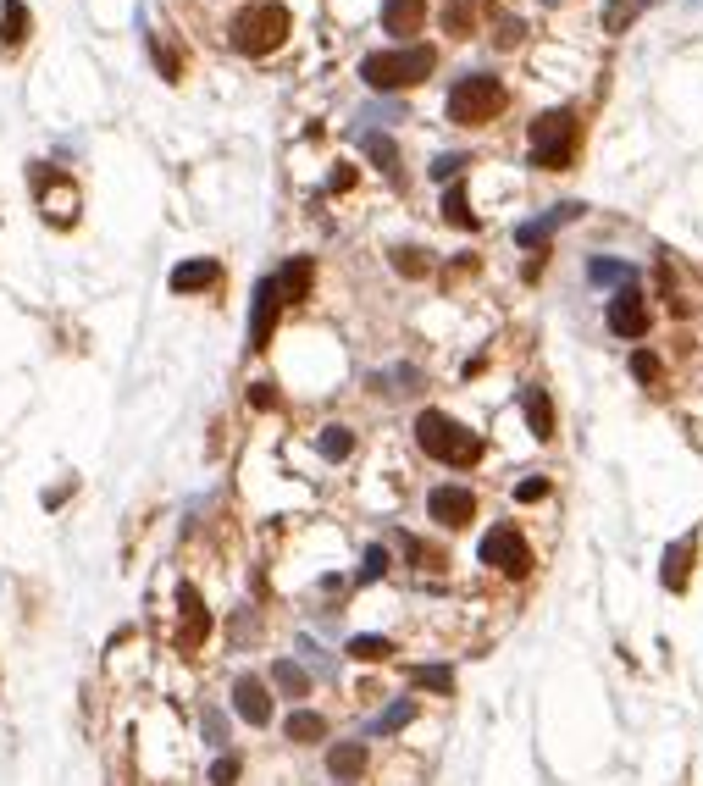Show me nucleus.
I'll return each instance as SVG.
<instances>
[{"mask_svg":"<svg viewBox=\"0 0 703 786\" xmlns=\"http://www.w3.org/2000/svg\"><path fill=\"white\" fill-rule=\"evenodd\" d=\"M416 443L432 454V460H443V465H477L482 460V438L477 432H465L454 416H443V410H421L416 416Z\"/></svg>","mask_w":703,"mask_h":786,"instance_id":"nucleus-1","label":"nucleus"},{"mask_svg":"<svg viewBox=\"0 0 703 786\" xmlns=\"http://www.w3.org/2000/svg\"><path fill=\"white\" fill-rule=\"evenodd\" d=\"M438 67V50L432 45H405V50H377V56L360 61V78L371 89H410L421 78H432Z\"/></svg>","mask_w":703,"mask_h":786,"instance_id":"nucleus-2","label":"nucleus"},{"mask_svg":"<svg viewBox=\"0 0 703 786\" xmlns=\"http://www.w3.org/2000/svg\"><path fill=\"white\" fill-rule=\"evenodd\" d=\"M504 106H510V89H504L499 78H488V72H471V78H460V84L449 89V122H460V128H482V122H493Z\"/></svg>","mask_w":703,"mask_h":786,"instance_id":"nucleus-3","label":"nucleus"},{"mask_svg":"<svg viewBox=\"0 0 703 786\" xmlns=\"http://www.w3.org/2000/svg\"><path fill=\"white\" fill-rule=\"evenodd\" d=\"M283 39H288V6H277V0H255L233 17V45L244 56H272Z\"/></svg>","mask_w":703,"mask_h":786,"instance_id":"nucleus-4","label":"nucleus"},{"mask_svg":"<svg viewBox=\"0 0 703 786\" xmlns=\"http://www.w3.org/2000/svg\"><path fill=\"white\" fill-rule=\"evenodd\" d=\"M576 139H582L576 111H543V117L532 122V167L537 172H560L576 155Z\"/></svg>","mask_w":703,"mask_h":786,"instance_id":"nucleus-5","label":"nucleus"},{"mask_svg":"<svg viewBox=\"0 0 703 786\" xmlns=\"http://www.w3.org/2000/svg\"><path fill=\"white\" fill-rule=\"evenodd\" d=\"M482 565H493L499 576H526L532 571V548L521 543V532L515 526H493V532H482Z\"/></svg>","mask_w":703,"mask_h":786,"instance_id":"nucleus-6","label":"nucleus"},{"mask_svg":"<svg viewBox=\"0 0 703 786\" xmlns=\"http://www.w3.org/2000/svg\"><path fill=\"white\" fill-rule=\"evenodd\" d=\"M427 515H432L438 526H471V515H477V493L443 482V488L427 493Z\"/></svg>","mask_w":703,"mask_h":786,"instance_id":"nucleus-7","label":"nucleus"},{"mask_svg":"<svg viewBox=\"0 0 703 786\" xmlns=\"http://www.w3.org/2000/svg\"><path fill=\"white\" fill-rule=\"evenodd\" d=\"M609 333H615V338H643L648 333V299H643V288H620V294L609 299Z\"/></svg>","mask_w":703,"mask_h":786,"instance_id":"nucleus-8","label":"nucleus"},{"mask_svg":"<svg viewBox=\"0 0 703 786\" xmlns=\"http://www.w3.org/2000/svg\"><path fill=\"white\" fill-rule=\"evenodd\" d=\"M277 310H283V294H277V277H261V283H255V305H250V349H266V344H272Z\"/></svg>","mask_w":703,"mask_h":786,"instance_id":"nucleus-9","label":"nucleus"},{"mask_svg":"<svg viewBox=\"0 0 703 786\" xmlns=\"http://www.w3.org/2000/svg\"><path fill=\"white\" fill-rule=\"evenodd\" d=\"M233 709H239V720H250V726H266V720H272V692H266V681L261 676L233 681Z\"/></svg>","mask_w":703,"mask_h":786,"instance_id":"nucleus-10","label":"nucleus"},{"mask_svg":"<svg viewBox=\"0 0 703 786\" xmlns=\"http://www.w3.org/2000/svg\"><path fill=\"white\" fill-rule=\"evenodd\" d=\"M34 183H39V194H45V216L67 227L72 216H78V189H72V183H61L56 172H45V167L34 172Z\"/></svg>","mask_w":703,"mask_h":786,"instance_id":"nucleus-11","label":"nucleus"},{"mask_svg":"<svg viewBox=\"0 0 703 786\" xmlns=\"http://www.w3.org/2000/svg\"><path fill=\"white\" fill-rule=\"evenodd\" d=\"M178 609H183V615H178V643H183V648H200L205 632H211V615H205L200 593H194L189 582L178 587Z\"/></svg>","mask_w":703,"mask_h":786,"instance_id":"nucleus-12","label":"nucleus"},{"mask_svg":"<svg viewBox=\"0 0 703 786\" xmlns=\"http://www.w3.org/2000/svg\"><path fill=\"white\" fill-rule=\"evenodd\" d=\"M427 23V0H382V28L388 34H416Z\"/></svg>","mask_w":703,"mask_h":786,"instance_id":"nucleus-13","label":"nucleus"},{"mask_svg":"<svg viewBox=\"0 0 703 786\" xmlns=\"http://www.w3.org/2000/svg\"><path fill=\"white\" fill-rule=\"evenodd\" d=\"M216 277H222L216 261H183L172 272V294H205V288H216Z\"/></svg>","mask_w":703,"mask_h":786,"instance_id":"nucleus-14","label":"nucleus"},{"mask_svg":"<svg viewBox=\"0 0 703 786\" xmlns=\"http://www.w3.org/2000/svg\"><path fill=\"white\" fill-rule=\"evenodd\" d=\"M521 410H526V421H532V432L543 443L554 438V399H549V388H526L521 393Z\"/></svg>","mask_w":703,"mask_h":786,"instance_id":"nucleus-15","label":"nucleus"},{"mask_svg":"<svg viewBox=\"0 0 703 786\" xmlns=\"http://www.w3.org/2000/svg\"><path fill=\"white\" fill-rule=\"evenodd\" d=\"M366 742H338L333 753H327V770H333V781H355L360 770H366Z\"/></svg>","mask_w":703,"mask_h":786,"instance_id":"nucleus-16","label":"nucleus"},{"mask_svg":"<svg viewBox=\"0 0 703 786\" xmlns=\"http://www.w3.org/2000/svg\"><path fill=\"white\" fill-rule=\"evenodd\" d=\"M692 554H698V548H692V537H681V543L665 548V587H670V593H681V587H687Z\"/></svg>","mask_w":703,"mask_h":786,"instance_id":"nucleus-17","label":"nucleus"},{"mask_svg":"<svg viewBox=\"0 0 703 786\" xmlns=\"http://www.w3.org/2000/svg\"><path fill=\"white\" fill-rule=\"evenodd\" d=\"M283 731H288V742H322L327 737V720L316 715V709H294V715L283 720Z\"/></svg>","mask_w":703,"mask_h":786,"instance_id":"nucleus-18","label":"nucleus"},{"mask_svg":"<svg viewBox=\"0 0 703 786\" xmlns=\"http://www.w3.org/2000/svg\"><path fill=\"white\" fill-rule=\"evenodd\" d=\"M28 39V6L23 0H6V12H0V45L17 50Z\"/></svg>","mask_w":703,"mask_h":786,"instance_id":"nucleus-19","label":"nucleus"},{"mask_svg":"<svg viewBox=\"0 0 703 786\" xmlns=\"http://www.w3.org/2000/svg\"><path fill=\"white\" fill-rule=\"evenodd\" d=\"M272 687L283 692V698H305V692H310V676L294 665V659H277V665H272Z\"/></svg>","mask_w":703,"mask_h":786,"instance_id":"nucleus-20","label":"nucleus"},{"mask_svg":"<svg viewBox=\"0 0 703 786\" xmlns=\"http://www.w3.org/2000/svg\"><path fill=\"white\" fill-rule=\"evenodd\" d=\"M277 294H283V299H305L310 294V261H288L283 272H277Z\"/></svg>","mask_w":703,"mask_h":786,"instance_id":"nucleus-21","label":"nucleus"},{"mask_svg":"<svg viewBox=\"0 0 703 786\" xmlns=\"http://www.w3.org/2000/svg\"><path fill=\"white\" fill-rule=\"evenodd\" d=\"M388 654H394L388 637H349V659H360V665H382Z\"/></svg>","mask_w":703,"mask_h":786,"instance_id":"nucleus-22","label":"nucleus"},{"mask_svg":"<svg viewBox=\"0 0 703 786\" xmlns=\"http://www.w3.org/2000/svg\"><path fill=\"white\" fill-rule=\"evenodd\" d=\"M322 454L327 460H349V454H355V432L349 427H322Z\"/></svg>","mask_w":703,"mask_h":786,"instance_id":"nucleus-23","label":"nucleus"},{"mask_svg":"<svg viewBox=\"0 0 703 786\" xmlns=\"http://www.w3.org/2000/svg\"><path fill=\"white\" fill-rule=\"evenodd\" d=\"M366 155H371V161H382V167L399 178V150H394V139H382V133H366Z\"/></svg>","mask_w":703,"mask_h":786,"instance_id":"nucleus-24","label":"nucleus"},{"mask_svg":"<svg viewBox=\"0 0 703 786\" xmlns=\"http://www.w3.org/2000/svg\"><path fill=\"white\" fill-rule=\"evenodd\" d=\"M443 216H449L454 227H471V211H465V189H460V183H449V194H443Z\"/></svg>","mask_w":703,"mask_h":786,"instance_id":"nucleus-25","label":"nucleus"},{"mask_svg":"<svg viewBox=\"0 0 703 786\" xmlns=\"http://www.w3.org/2000/svg\"><path fill=\"white\" fill-rule=\"evenodd\" d=\"M410 720H416V703H410V698H399V703H394V709H388V715H382V720H377V731H382V737H388V731H399V726H410Z\"/></svg>","mask_w":703,"mask_h":786,"instance_id":"nucleus-26","label":"nucleus"},{"mask_svg":"<svg viewBox=\"0 0 703 786\" xmlns=\"http://www.w3.org/2000/svg\"><path fill=\"white\" fill-rule=\"evenodd\" d=\"M637 6H643V0H615V6L604 12V28H609V34H620V28L637 17Z\"/></svg>","mask_w":703,"mask_h":786,"instance_id":"nucleus-27","label":"nucleus"},{"mask_svg":"<svg viewBox=\"0 0 703 786\" xmlns=\"http://www.w3.org/2000/svg\"><path fill=\"white\" fill-rule=\"evenodd\" d=\"M416 687H432V692H454V670H443V665H421L416 670Z\"/></svg>","mask_w":703,"mask_h":786,"instance_id":"nucleus-28","label":"nucleus"},{"mask_svg":"<svg viewBox=\"0 0 703 786\" xmlns=\"http://www.w3.org/2000/svg\"><path fill=\"white\" fill-rule=\"evenodd\" d=\"M388 565H394V560H388V548H382V543H377V548H366V565H360V582H377V576L388 571Z\"/></svg>","mask_w":703,"mask_h":786,"instance_id":"nucleus-29","label":"nucleus"},{"mask_svg":"<svg viewBox=\"0 0 703 786\" xmlns=\"http://www.w3.org/2000/svg\"><path fill=\"white\" fill-rule=\"evenodd\" d=\"M443 23H449V34H465V28L477 23V6H465V0H454V6H449V17H443Z\"/></svg>","mask_w":703,"mask_h":786,"instance_id":"nucleus-30","label":"nucleus"},{"mask_svg":"<svg viewBox=\"0 0 703 786\" xmlns=\"http://www.w3.org/2000/svg\"><path fill=\"white\" fill-rule=\"evenodd\" d=\"M239 770H244V764L233 759V753H227V759H216L211 764V786H233V781H239Z\"/></svg>","mask_w":703,"mask_h":786,"instance_id":"nucleus-31","label":"nucleus"},{"mask_svg":"<svg viewBox=\"0 0 703 786\" xmlns=\"http://www.w3.org/2000/svg\"><path fill=\"white\" fill-rule=\"evenodd\" d=\"M626 277L632 272H626L620 261H593V283H626Z\"/></svg>","mask_w":703,"mask_h":786,"instance_id":"nucleus-32","label":"nucleus"},{"mask_svg":"<svg viewBox=\"0 0 703 786\" xmlns=\"http://www.w3.org/2000/svg\"><path fill=\"white\" fill-rule=\"evenodd\" d=\"M632 377H637V382H654V377H659V360L648 355V349H637V355H632Z\"/></svg>","mask_w":703,"mask_h":786,"instance_id":"nucleus-33","label":"nucleus"},{"mask_svg":"<svg viewBox=\"0 0 703 786\" xmlns=\"http://www.w3.org/2000/svg\"><path fill=\"white\" fill-rule=\"evenodd\" d=\"M515 499H521V504H537V499H549V482H543V477H526L521 488H515Z\"/></svg>","mask_w":703,"mask_h":786,"instance_id":"nucleus-34","label":"nucleus"},{"mask_svg":"<svg viewBox=\"0 0 703 786\" xmlns=\"http://www.w3.org/2000/svg\"><path fill=\"white\" fill-rule=\"evenodd\" d=\"M460 167H465V155H443L438 167H432V178H443V183H454L460 178Z\"/></svg>","mask_w":703,"mask_h":786,"instance_id":"nucleus-35","label":"nucleus"},{"mask_svg":"<svg viewBox=\"0 0 703 786\" xmlns=\"http://www.w3.org/2000/svg\"><path fill=\"white\" fill-rule=\"evenodd\" d=\"M155 61H161V72H167V78H178V72H183V67H178V50L161 45V39H155Z\"/></svg>","mask_w":703,"mask_h":786,"instance_id":"nucleus-36","label":"nucleus"},{"mask_svg":"<svg viewBox=\"0 0 703 786\" xmlns=\"http://www.w3.org/2000/svg\"><path fill=\"white\" fill-rule=\"evenodd\" d=\"M416 255H421V250H394V266H399L405 277H421V261H416Z\"/></svg>","mask_w":703,"mask_h":786,"instance_id":"nucleus-37","label":"nucleus"},{"mask_svg":"<svg viewBox=\"0 0 703 786\" xmlns=\"http://www.w3.org/2000/svg\"><path fill=\"white\" fill-rule=\"evenodd\" d=\"M515 39H521V23H504V28H499V45H504V50H510V45H515Z\"/></svg>","mask_w":703,"mask_h":786,"instance_id":"nucleus-38","label":"nucleus"}]
</instances>
